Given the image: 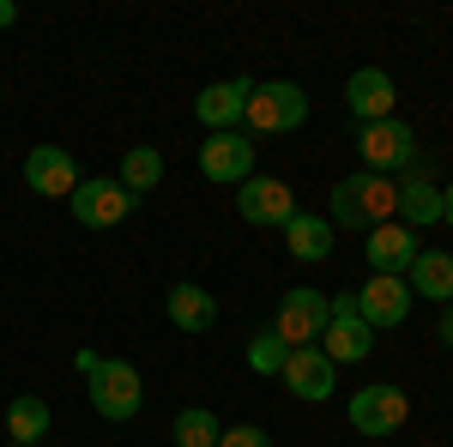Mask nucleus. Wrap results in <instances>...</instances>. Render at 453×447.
Returning <instances> with one entry per match:
<instances>
[{"mask_svg":"<svg viewBox=\"0 0 453 447\" xmlns=\"http://www.w3.org/2000/svg\"><path fill=\"white\" fill-rule=\"evenodd\" d=\"M441 224H453V181L441 188Z\"/></svg>","mask_w":453,"mask_h":447,"instance_id":"obj_27","label":"nucleus"},{"mask_svg":"<svg viewBox=\"0 0 453 447\" xmlns=\"http://www.w3.org/2000/svg\"><path fill=\"white\" fill-rule=\"evenodd\" d=\"M200 175L206 181H224V188H242L248 175H254V145L236 127L230 134H206V145H200Z\"/></svg>","mask_w":453,"mask_h":447,"instance_id":"obj_11","label":"nucleus"},{"mask_svg":"<svg viewBox=\"0 0 453 447\" xmlns=\"http://www.w3.org/2000/svg\"><path fill=\"white\" fill-rule=\"evenodd\" d=\"M345 104L350 115L369 127V121H393V104H399V91H393V79H387L381 67H357L345 85Z\"/></svg>","mask_w":453,"mask_h":447,"instance_id":"obj_16","label":"nucleus"},{"mask_svg":"<svg viewBox=\"0 0 453 447\" xmlns=\"http://www.w3.org/2000/svg\"><path fill=\"white\" fill-rule=\"evenodd\" d=\"M393 206H399V181L393 175H375V170H357V175H339L333 200H326V224L339 230H375V224H393Z\"/></svg>","mask_w":453,"mask_h":447,"instance_id":"obj_1","label":"nucleus"},{"mask_svg":"<svg viewBox=\"0 0 453 447\" xmlns=\"http://www.w3.org/2000/svg\"><path fill=\"white\" fill-rule=\"evenodd\" d=\"M242 121L254 134H296V127L309 121V91L290 85V79H266V85H254Z\"/></svg>","mask_w":453,"mask_h":447,"instance_id":"obj_3","label":"nucleus"},{"mask_svg":"<svg viewBox=\"0 0 453 447\" xmlns=\"http://www.w3.org/2000/svg\"><path fill=\"white\" fill-rule=\"evenodd\" d=\"M435 339H441V344H453V303L441 309V327H435Z\"/></svg>","mask_w":453,"mask_h":447,"instance_id":"obj_26","label":"nucleus"},{"mask_svg":"<svg viewBox=\"0 0 453 447\" xmlns=\"http://www.w3.org/2000/svg\"><path fill=\"white\" fill-rule=\"evenodd\" d=\"M218 320V303H211L206 284H170V327L175 333H206Z\"/></svg>","mask_w":453,"mask_h":447,"instance_id":"obj_18","label":"nucleus"},{"mask_svg":"<svg viewBox=\"0 0 453 447\" xmlns=\"http://www.w3.org/2000/svg\"><path fill=\"white\" fill-rule=\"evenodd\" d=\"M12 19H19V6H12V0H0V31H6Z\"/></svg>","mask_w":453,"mask_h":447,"instance_id":"obj_28","label":"nucleus"},{"mask_svg":"<svg viewBox=\"0 0 453 447\" xmlns=\"http://www.w3.org/2000/svg\"><path fill=\"white\" fill-rule=\"evenodd\" d=\"M85 175L73 164L67 145H36L31 158H25V188L31 194H49V200H73V188H79Z\"/></svg>","mask_w":453,"mask_h":447,"instance_id":"obj_12","label":"nucleus"},{"mask_svg":"<svg viewBox=\"0 0 453 447\" xmlns=\"http://www.w3.org/2000/svg\"><path fill=\"white\" fill-rule=\"evenodd\" d=\"M326 314H333V303L314 290V284H296L290 297L279 303V320H273V333H279L290 351H303V344H314L320 333H326Z\"/></svg>","mask_w":453,"mask_h":447,"instance_id":"obj_6","label":"nucleus"},{"mask_svg":"<svg viewBox=\"0 0 453 447\" xmlns=\"http://www.w3.org/2000/svg\"><path fill=\"white\" fill-rule=\"evenodd\" d=\"M175 447H218V435H224V429H218V417L206 412V405H188V412L175 417Z\"/></svg>","mask_w":453,"mask_h":447,"instance_id":"obj_23","label":"nucleus"},{"mask_svg":"<svg viewBox=\"0 0 453 447\" xmlns=\"http://www.w3.org/2000/svg\"><path fill=\"white\" fill-rule=\"evenodd\" d=\"M115 181H121L134 200L151 194V188L164 181V151H157V145H127V158H121V175H115Z\"/></svg>","mask_w":453,"mask_h":447,"instance_id":"obj_20","label":"nucleus"},{"mask_svg":"<svg viewBox=\"0 0 453 447\" xmlns=\"http://www.w3.org/2000/svg\"><path fill=\"white\" fill-rule=\"evenodd\" d=\"M248 97H254V79H218L194 97V121L211 127V134H230V127H242Z\"/></svg>","mask_w":453,"mask_h":447,"instance_id":"obj_14","label":"nucleus"},{"mask_svg":"<svg viewBox=\"0 0 453 447\" xmlns=\"http://www.w3.org/2000/svg\"><path fill=\"white\" fill-rule=\"evenodd\" d=\"M357 151H363V164L375 175H399L418 164V134L405 127V121H369L363 134H357Z\"/></svg>","mask_w":453,"mask_h":447,"instance_id":"obj_5","label":"nucleus"},{"mask_svg":"<svg viewBox=\"0 0 453 447\" xmlns=\"http://www.w3.org/2000/svg\"><path fill=\"white\" fill-rule=\"evenodd\" d=\"M363 254H369V266H375V273L405 278L423 248H418V230H405V224H375L369 242H363Z\"/></svg>","mask_w":453,"mask_h":447,"instance_id":"obj_15","label":"nucleus"},{"mask_svg":"<svg viewBox=\"0 0 453 447\" xmlns=\"http://www.w3.org/2000/svg\"><path fill=\"white\" fill-rule=\"evenodd\" d=\"M405 417H411V399L393 381H375V387L350 393V429L357 435H393V429H405Z\"/></svg>","mask_w":453,"mask_h":447,"instance_id":"obj_4","label":"nucleus"},{"mask_svg":"<svg viewBox=\"0 0 453 447\" xmlns=\"http://www.w3.org/2000/svg\"><path fill=\"white\" fill-rule=\"evenodd\" d=\"M73 218L85 224V230H109V224H121L127 212H134V194L115 181V175H91V181H79L73 188Z\"/></svg>","mask_w":453,"mask_h":447,"instance_id":"obj_7","label":"nucleus"},{"mask_svg":"<svg viewBox=\"0 0 453 447\" xmlns=\"http://www.w3.org/2000/svg\"><path fill=\"white\" fill-rule=\"evenodd\" d=\"M284 242H290V254H296V260H326V254H333V224L296 212V218L284 224Z\"/></svg>","mask_w":453,"mask_h":447,"instance_id":"obj_21","label":"nucleus"},{"mask_svg":"<svg viewBox=\"0 0 453 447\" xmlns=\"http://www.w3.org/2000/svg\"><path fill=\"white\" fill-rule=\"evenodd\" d=\"M6 429H12V442H42L49 435V405L36 399V393H19L12 405H6Z\"/></svg>","mask_w":453,"mask_h":447,"instance_id":"obj_22","label":"nucleus"},{"mask_svg":"<svg viewBox=\"0 0 453 447\" xmlns=\"http://www.w3.org/2000/svg\"><path fill=\"white\" fill-rule=\"evenodd\" d=\"M85 393H91L97 417H109V423H127V417H140V405H145L140 369L121 363V357H97V363L85 369Z\"/></svg>","mask_w":453,"mask_h":447,"instance_id":"obj_2","label":"nucleus"},{"mask_svg":"<svg viewBox=\"0 0 453 447\" xmlns=\"http://www.w3.org/2000/svg\"><path fill=\"white\" fill-rule=\"evenodd\" d=\"M350 303H357V314L381 333V327H399L405 314H411V284L405 278H387V273H375L363 290H350Z\"/></svg>","mask_w":453,"mask_h":447,"instance_id":"obj_13","label":"nucleus"},{"mask_svg":"<svg viewBox=\"0 0 453 447\" xmlns=\"http://www.w3.org/2000/svg\"><path fill=\"white\" fill-rule=\"evenodd\" d=\"M320 351L333 357V369H339V363H363V357L375 351V327L357 314V303H350V297H339V303H333L326 333H320Z\"/></svg>","mask_w":453,"mask_h":447,"instance_id":"obj_8","label":"nucleus"},{"mask_svg":"<svg viewBox=\"0 0 453 447\" xmlns=\"http://www.w3.org/2000/svg\"><path fill=\"white\" fill-rule=\"evenodd\" d=\"M393 218H399L405 230H423V224H435V218H441V188H435V181H423V175L399 181V206H393Z\"/></svg>","mask_w":453,"mask_h":447,"instance_id":"obj_19","label":"nucleus"},{"mask_svg":"<svg viewBox=\"0 0 453 447\" xmlns=\"http://www.w3.org/2000/svg\"><path fill=\"white\" fill-rule=\"evenodd\" d=\"M284 357H290V344H284L279 333H260V339L248 344V369H254V375H279Z\"/></svg>","mask_w":453,"mask_h":447,"instance_id":"obj_24","label":"nucleus"},{"mask_svg":"<svg viewBox=\"0 0 453 447\" xmlns=\"http://www.w3.org/2000/svg\"><path fill=\"white\" fill-rule=\"evenodd\" d=\"M405 284H411V297H429V303L448 309V303H453V254L423 248L418 260H411V273H405Z\"/></svg>","mask_w":453,"mask_h":447,"instance_id":"obj_17","label":"nucleus"},{"mask_svg":"<svg viewBox=\"0 0 453 447\" xmlns=\"http://www.w3.org/2000/svg\"><path fill=\"white\" fill-rule=\"evenodd\" d=\"M279 381L296 393V399H309V405H320V399H333V387H339V369H333V357L320 351V344H303V351H290L284 357Z\"/></svg>","mask_w":453,"mask_h":447,"instance_id":"obj_9","label":"nucleus"},{"mask_svg":"<svg viewBox=\"0 0 453 447\" xmlns=\"http://www.w3.org/2000/svg\"><path fill=\"white\" fill-rule=\"evenodd\" d=\"M236 206H242L248 224H260V230H284V224L296 218V194L284 188L279 175H248L242 194H236Z\"/></svg>","mask_w":453,"mask_h":447,"instance_id":"obj_10","label":"nucleus"},{"mask_svg":"<svg viewBox=\"0 0 453 447\" xmlns=\"http://www.w3.org/2000/svg\"><path fill=\"white\" fill-rule=\"evenodd\" d=\"M218 447H273V435H266V429H254V423H236V429H224V435H218Z\"/></svg>","mask_w":453,"mask_h":447,"instance_id":"obj_25","label":"nucleus"}]
</instances>
